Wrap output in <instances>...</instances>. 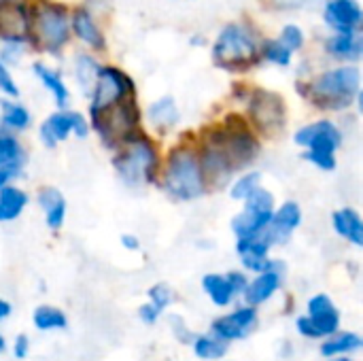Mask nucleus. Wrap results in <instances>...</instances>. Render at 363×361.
I'll return each instance as SVG.
<instances>
[{
    "mask_svg": "<svg viewBox=\"0 0 363 361\" xmlns=\"http://www.w3.org/2000/svg\"><path fill=\"white\" fill-rule=\"evenodd\" d=\"M72 30L87 45H91L96 49H104V34L100 32V28L96 26V21L91 19V15L85 9H77L74 11V15H72Z\"/></svg>",
    "mask_w": 363,
    "mask_h": 361,
    "instance_id": "obj_29",
    "label": "nucleus"
},
{
    "mask_svg": "<svg viewBox=\"0 0 363 361\" xmlns=\"http://www.w3.org/2000/svg\"><path fill=\"white\" fill-rule=\"evenodd\" d=\"M262 55L272 64H281V66H289L291 62V51L281 40H266L262 45Z\"/></svg>",
    "mask_w": 363,
    "mask_h": 361,
    "instance_id": "obj_34",
    "label": "nucleus"
},
{
    "mask_svg": "<svg viewBox=\"0 0 363 361\" xmlns=\"http://www.w3.org/2000/svg\"><path fill=\"white\" fill-rule=\"evenodd\" d=\"M340 323H342L340 311L325 313V315H315V317L300 315L296 319V330H298L300 336H304L308 340H325L332 334L340 332Z\"/></svg>",
    "mask_w": 363,
    "mask_h": 361,
    "instance_id": "obj_16",
    "label": "nucleus"
},
{
    "mask_svg": "<svg viewBox=\"0 0 363 361\" xmlns=\"http://www.w3.org/2000/svg\"><path fill=\"white\" fill-rule=\"evenodd\" d=\"M30 202V196L26 189L17 185H6L0 189V223H11L19 219Z\"/></svg>",
    "mask_w": 363,
    "mask_h": 361,
    "instance_id": "obj_22",
    "label": "nucleus"
},
{
    "mask_svg": "<svg viewBox=\"0 0 363 361\" xmlns=\"http://www.w3.org/2000/svg\"><path fill=\"white\" fill-rule=\"evenodd\" d=\"M98 70H100V66H98V62H96L91 55L81 53V55L77 57L74 77H77V81H79V85H81V89H83L85 94H91V87H94V83H96Z\"/></svg>",
    "mask_w": 363,
    "mask_h": 361,
    "instance_id": "obj_32",
    "label": "nucleus"
},
{
    "mask_svg": "<svg viewBox=\"0 0 363 361\" xmlns=\"http://www.w3.org/2000/svg\"><path fill=\"white\" fill-rule=\"evenodd\" d=\"M36 202H38V206H40V211L45 215V226L51 232H60L64 228L66 211H68L64 194L57 187H53V185H45V187L38 189Z\"/></svg>",
    "mask_w": 363,
    "mask_h": 361,
    "instance_id": "obj_15",
    "label": "nucleus"
},
{
    "mask_svg": "<svg viewBox=\"0 0 363 361\" xmlns=\"http://www.w3.org/2000/svg\"><path fill=\"white\" fill-rule=\"evenodd\" d=\"M208 187H225L245 172L262 153V140L240 115H228L223 123L206 128L196 147Z\"/></svg>",
    "mask_w": 363,
    "mask_h": 361,
    "instance_id": "obj_1",
    "label": "nucleus"
},
{
    "mask_svg": "<svg viewBox=\"0 0 363 361\" xmlns=\"http://www.w3.org/2000/svg\"><path fill=\"white\" fill-rule=\"evenodd\" d=\"M362 74L359 68L338 66L332 70H325L308 85V98L315 106L323 111H345L349 109L359 96H362Z\"/></svg>",
    "mask_w": 363,
    "mask_h": 361,
    "instance_id": "obj_4",
    "label": "nucleus"
},
{
    "mask_svg": "<svg viewBox=\"0 0 363 361\" xmlns=\"http://www.w3.org/2000/svg\"><path fill=\"white\" fill-rule=\"evenodd\" d=\"M32 70H34V74L38 77V81L45 85V89L53 96L57 109L64 111V109L68 106V102H70V91H68L66 83L62 81V74H60L57 70H53V68L40 64V62H36V64L32 66Z\"/></svg>",
    "mask_w": 363,
    "mask_h": 361,
    "instance_id": "obj_23",
    "label": "nucleus"
},
{
    "mask_svg": "<svg viewBox=\"0 0 363 361\" xmlns=\"http://www.w3.org/2000/svg\"><path fill=\"white\" fill-rule=\"evenodd\" d=\"M191 351H194V355L200 361H221L228 355L230 345L225 340L217 338L215 334L204 332V334H196L194 336Z\"/></svg>",
    "mask_w": 363,
    "mask_h": 361,
    "instance_id": "obj_27",
    "label": "nucleus"
},
{
    "mask_svg": "<svg viewBox=\"0 0 363 361\" xmlns=\"http://www.w3.org/2000/svg\"><path fill=\"white\" fill-rule=\"evenodd\" d=\"M26 160H28V155H26V149L19 143V138L13 132L0 128V168L2 166H26Z\"/></svg>",
    "mask_w": 363,
    "mask_h": 361,
    "instance_id": "obj_30",
    "label": "nucleus"
},
{
    "mask_svg": "<svg viewBox=\"0 0 363 361\" xmlns=\"http://www.w3.org/2000/svg\"><path fill=\"white\" fill-rule=\"evenodd\" d=\"M325 21L338 32L359 30L362 6L357 0H328L325 2Z\"/></svg>",
    "mask_w": 363,
    "mask_h": 361,
    "instance_id": "obj_17",
    "label": "nucleus"
},
{
    "mask_svg": "<svg viewBox=\"0 0 363 361\" xmlns=\"http://www.w3.org/2000/svg\"><path fill=\"white\" fill-rule=\"evenodd\" d=\"M121 247L125 251H138L140 249V238L136 234H121Z\"/></svg>",
    "mask_w": 363,
    "mask_h": 361,
    "instance_id": "obj_45",
    "label": "nucleus"
},
{
    "mask_svg": "<svg viewBox=\"0 0 363 361\" xmlns=\"http://www.w3.org/2000/svg\"><path fill=\"white\" fill-rule=\"evenodd\" d=\"M334 311H338V306H336V302L328 294H315L306 302V315L308 317L325 315V313H334Z\"/></svg>",
    "mask_w": 363,
    "mask_h": 361,
    "instance_id": "obj_36",
    "label": "nucleus"
},
{
    "mask_svg": "<svg viewBox=\"0 0 363 361\" xmlns=\"http://www.w3.org/2000/svg\"><path fill=\"white\" fill-rule=\"evenodd\" d=\"M332 226L334 232L345 238L347 243H351L353 247L362 249L363 247V219L359 211L351 209V206H342L338 211L332 213Z\"/></svg>",
    "mask_w": 363,
    "mask_h": 361,
    "instance_id": "obj_19",
    "label": "nucleus"
},
{
    "mask_svg": "<svg viewBox=\"0 0 363 361\" xmlns=\"http://www.w3.org/2000/svg\"><path fill=\"white\" fill-rule=\"evenodd\" d=\"M4 351H6V338L0 334V353H4Z\"/></svg>",
    "mask_w": 363,
    "mask_h": 361,
    "instance_id": "obj_47",
    "label": "nucleus"
},
{
    "mask_svg": "<svg viewBox=\"0 0 363 361\" xmlns=\"http://www.w3.org/2000/svg\"><path fill=\"white\" fill-rule=\"evenodd\" d=\"M302 206L296 200H285L283 204H279L272 213V219L264 232L266 240L270 243V247H283L291 240V236L298 232V228L302 226Z\"/></svg>",
    "mask_w": 363,
    "mask_h": 361,
    "instance_id": "obj_13",
    "label": "nucleus"
},
{
    "mask_svg": "<svg viewBox=\"0 0 363 361\" xmlns=\"http://www.w3.org/2000/svg\"><path fill=\"white\" fill-rule=\"evenodd\" d=\"M147 121L162 134L170 132L179 123V106L172 96H164L149 104L147 109Z\"/></svg>",
    "mask_w": 363,
    "mask_h": 361,
    "instance_id": "obj_21",
    "label": "nucleus"
},
{
    "mask_svg": "<svg viewBox=\"0 0 363 361\" xmlns=\"http://www.w3.org/2000/svg\"><path fill=\"white\" fill-rule=\"evenodd\" d=\"M277 209V198L264 185L242 202V209L232 217V232L236 238L262 236Z\"/></svg>",
    "mask_w": 363,
    "mask_h": 361,
    "instance_id": "obj_6",
    "label": "nucleus"
},
{
    "mask_svg": "<svg viewBox=\"0 0 363 361\" xmlns=\"http://www.w3.org/2000/svg\"><path fill=\"white\" fill-rule=\"evenodd\" d=\"M363 349V338L355 332H336L330 338L321 340L319 345V355L325 361L338 360V357H349L353 353H359Z\"/></svg>",
    "mask_w": 363,
    "mask_h": 361,
    "instance_id": "obj_20",
    "label": "nucleus"
},
{
    "mask_svg": "<svg viewBox=\"0 0 363 361\" xmlns=\"http://www.w3.org/2000/svg\"><path fill=\"white\" fill-rule=\"evenodd\" d=\"M342 130L332 119H317L313 123L302 126L294 134V143L304 151H321L336 153L342 147Z\"/></svg>",
    "mask_w": 363,
    "mask_h": 361,
    "instance_id": "obj_11",
    "label": "nucleus"
},
{
    "mask_svg": "<svg viewBox=\"0 0 363 361\" xmlns=\"http://www.w3.org/2000/svg\"><path fill=\"white\" fill-rule=\"evenodd\" d=\"M223 277H225V281L230 283V287H232V291L236 294V298H238V296L242 298V294H245V289H247V285H249V274H247L245 270H230V272H223Z\"/></svg>",
    "mask_w": 363,
    "mask_h": 361,
    "instance_id": "obj_39",
    "label": "nucleus"
},
{
    "mask_svg": "<svg viewBox=\"0 0 363 361\" xmlns=\"http://www.w3.org/2000/svg\"><path fill=\"white\" fill-rule=\"evenodd\" d=\"M136 315H138V319H140V321H143L145 326H149V328H151V326H155V323L160 321V317H162V315H160V313H157V311H155V309H153L151 304H149V302L140 304V306H138V313H136Z\"/></svg>",
    "mask_w": 363,
    "mask_h": 361,
    "instance_id": "obj_44",
    "label": "nucleus"
},
{
    "mask_svg": "<svg viewBox=\"0 0 363 361\" xmlns=\"http://www.w3.org/2000/svg\"><path fill=\"white\" fill-rule=\"evenodd\" d=\"M281 43L294 53V51H298L302 45H304V32L298 28V26H294V23H289V26H285L283 28V34H281Z\"/></svg>",
    "mask_w": 363,
    "mask_h": 361,
    "instance_id": "obj_37",
    "label": "nucleus"
},
{
    "mask_svg": "<svg viewBox=\"0 0 363 361\" xmlns=\"http://www.w3.org/2000/svg\"><path fill=\"white\" fill-rule=\"evenodd\" d=\"M72 134V111L51 113L38 128V138L47 149H55L60 143H66Z\"/></svg>",
    "mask_w": 363,
    "mask_h": 361,
    "instance_id": "obj_18",
    "label": "nucleus"
},
{
    "mask_svg": "<svg viewBox=\"0 0 363 361\" xmlns=\"http://www.w3.org/2000/svg\"><path fill=\"white\" fill-rule=\"evenodd\" d=\"M221 361H232V360H221Z\"/></svg>",
    "mask_w": 363,
    "mask_h": 361,
    "instance_id": "obj_49",
    "label": "nucleus"
},
{
    "mask_svg": "<svg viewBox=\"0 0 363 361\" xmlns=\"http://www.w3.org/2000/svg\"><path fill=\"white\" fill-rule=\"evenodd\" d=\"M249 119L255 128L253 132L259 136L281 134L287 123L285 100L268 89H255L249 98Z\"/></svg>",
    "mask_w": 363,
    "mask_h": 361,
    "instance_id": "obj_8",
    "label": "nucleus"
},
{
    "mask_svg": "<svg viewBox=\"0 0 363 361\" xmlns=\"http://www.w3.org/2000/svg\"><path fill=\"white\" fill-rule=\"evenodd\" d=\"M147 298H149V304H151L160 315H164V313L168 311V306L174 302V291H172V287H170L168 283H155V285L149 287Z\"/></svg>",
    "mask_w": 363,
    "mask_h": 361,
    "instance_id": "obj_33",
    "label": "nucleus"
},
{
    "mask_svg": "<svg viewBox=\"0 0 363 361\" xmlns=\"http://www.w3.org/2000/svg\"><path fill=\"white\" fill-rule=\"evenodd\" d=\"M170 330H172L174 338H177L181 345H191V340H194V336H196L179 315H172V317H170Z\"/></svg>",
    "mask_w": 363,
    "mask_h": 361,
    "instance_id": "obj_38",
    "label": "nucleus"
},
{
    "mask_svg": "<svg viewBox=\"0 0 363 361\" xmlns=\"http://www.w3.org/2000/svg\"><path fill=\"white\" fill-rule=\"evenodd\" d=\"M285 274H287V264L283 260H272L270 270L259 272L253 279H249V285H247V289L242 294L245 304L253 306V309H259L266 302H270L277 296V291L283 287Z\"/></svg>",
    "mask_w": 363,
    "mask_h": 361,
    "instance_id": "obj_12",
    "label": "nucleus"
},
{
    "mask_svg": "<svg viewBox=\"0 0 363 361\" xmlns=\"http://www.w3.org/2000/svg\"><path fill=\"white\" fill-rule=\"evenodd\" d=\"M23 174V166H2L0 168V189L6 185H15V181Z\"/></svg>",
    "mask_w": 363,
    "mask_h": 361,
    "instance_id": "obj_43",
    "label": "nucleus"
},
{
    "mask_svg": "<svg viewBox=\"0 0 363 361\" xmlns=\"http://www.w3.org/2000/svg\"><path fill=\"white\" fill-rule=\"evenodd\" d=\"M113 168L125 187L140 189L160 181L162 155L155 140L145 132H136L113 155Z\"/></svg>",
    "mask_w": 363,
    "mask_h": 361,
    "instance_id": "obj_3",
    "label": "nucleus"
},
{
    "mask_svg": "<svg viewBox=\"0 0 363 361\" xmlns=\"http://www.w3.org/2000/svg\"><path fill=\"white\" fill-rule=\"evenodd\" d=\"M11 315H13V304H11L9 300L0 298V323H2V321H6Z\"/></svg>",
    "mask_w": 363,
    "mask_h": 361,
    "instance_id": "obj_46",
    "label": "nucleus"
},
{
    "mask_svg": "<svg viewBox=\"0 0 363 361\" xmlns=\"http://www.w3.org/2000/svg\"><path fill=\"white\" fill-rule=\"evenodd\" d=\"M363 49V40L359 36V30L353 32H338L336 36H332L328 40V51L340 60H359Z\"/></svg>",
    "mask_w": 363,
    "mask_h": 361,
    "instance_id": "obj_28",
    "label": "nucleus"
},
{
    "mask_svg": "<svg viewBox=\"0 0 363 361\" xmlns=\"http://www.w3.org/2000/svg\"><path fill=\"white\" fill-rule=\"evenodd\" d=\"M0 91L6 98H17L19 96V87H17L15 79L11 77V72H9L4 62H0Z\"/></svg>",
    "mask_w": 363,
    "mask_h": 361,
    "instance_id": "obj_40",
    "label": "nucleus"
},
{
    "mask_svg": "<svg viewBox=\"0 0 363 361\" xmlns=\"http://www.w3.org/2000/svg\"><path fill=\"white\" fill-rule=\"evenodd\" d=\"M89 96H91L89 115H98V113H104V111L117 106L119 102H123L128 98H134L136 87H134V81L123 70H119L115 66H100Z\"/></svg>",
    "mask_w": 363,
    "mask_h": 361,
    "instance_id": "obj_7",
    "label": "nucleus"
},
{
    "mask_svg": "<svg viewBox=\"0 0 363 361\" xmlns=\"http://www.w3.org/2000/svg\"><path fill=\"white\" fill-rule=\"evenodd\" d=\"M257 326H259V311L253 306L240 304L234 311L217 317L211 323V334L232 345V343L247 340L257 330Z\"/></svg>",
    "mask_w": 363,
    "mask_h": 361,
    "instance_id": "obj_10",
    "label": "nucleus"
},
{
    "mask_svg": "<svg viewBox=\"0 0 363 361\" xmlns=\"http://www.w3.org/2000/svg\"><path fill=\"white\" fill-rule=\"evenodd\" d=\"M334 361H353V360H349V357H338V360H334Z\"/></svg>",
    "mask_w": 363,
    "mask_h": 361,
    "instance_id": "obj_48",
    "label": "nucleus"
},
{
    "mask_svg": "<svg viewBox=\"0 0 363 361\" xmlns=\"http://www.w3.org/2000/svg\"><path fill=\"white\" fill-rule=\"evenodd\" d=\"M270 243L266 240V236H253V238H236V255L240 260L242 270L249 274H259L272 268V260L270 257Z\"/></svg>",
    "mask_w": 363,
    "mask_h": 361,
    "instance_id": "obj_14",
    "label": "nucleus"
},
{
    "mask_svg": "<svg viewBox=\"0 0 363 361\" xmlns=\"http://www.w3.org/2000/svg\"><path fill=\"white\" fill-rule=\"evenodd\" d=\"M302 160H306L308 164H313L315 168L323 170V172H334L338 168V160L336 153H321V151H304Z\"/></svg>",
    "mask_w": 363,
    "mask_h": 361,
    "instance_id": "obj_35",
    "label": "nucleus"
},
{
    "mask_svg": "<svg viewBox=\"0 0 363 361\" xmlns=\"http://www.w3.org/2000/svg\"><path fill=\"white\" fill-rule=\"evenodd\" d=\"M91 128H89V121L83 113L79 111H72V134L79 138V140H85L89 136Z\"/></svg>",
    "mask_w": 363,
    "mask_h": 361,
    "instance_id": "obj_42",
    "label": "nucleus"
},
{
    "mask_svg": "<svg viewBox=\"0 0 363 361\" xmlns=\"http://www.w3.org/2000/svg\"><path fill=\"white\" fill-rule=\"evenodd\" d=\"M213 57L217 66L240 72L262 60V43L251 28L242 23H228L213 45Z\"/></svg>",
    "mask_w": 363,
    "mask_h": 361,
    "instance_id": "obj_5",
    "label": "nucleus"
},
{
    "mask_svg": "<svg viewBox=\"0 0 363 361\" xmlns=\"http://www.w3.org/2000/svg\"><path fill=\"white\" fill-rule=\"evenodd\" d=\"M30 123H32V115L21 102L9 98L0 100V128L9 132H23L30 128Z\"/></svg>",
    "mask_w": 363,
    "mask_h": 361,
    "instance_id": "obj_24",
    "label": "nucleus"
},
{
    "mask_svg": "<svg viewBox=\"0 0 363 361\" xmlns=\"http://www.w3.org/2000/svg\"><path fill=\"white\" fill-rule=\"evenodd\" d=\"M32 326L38 332H64L68 330V317L53 304H38L32 313Z\"/></svg>",
    "mask_w": 363,
    "mask_h": 361,
    "instance_id": "obj_26",
    "label": "nucleus"
},
{
    "mask_svg": "<svg viewBox=\"0 0 363 361\" xmlns=\"http://www.w3.org/2000/svg\"><path fill=\"white\" fill-rule=\"evenodd\" d=\"M34 32L38 47L47 51H57L66 45L70 34L68 13L62 4L43 2L34 13Z\"/></svg>",
    "mask_w": 363,
    "mask_h": 361,
    "instance_id": "obj_9",
    "label": "nucleus"
},
{
    "mask_svg": "<svg viewBox=\"0 0 363 361\" xmlns=\"http://www.w3.org/2000/svg\"><path fill=\"white\" fill-rule=\"evenodd\" d=\"M202 289L206 294V298L219 306V309H228L234 304L236 300V294L232 291L230 283L225 281V277L221 272H208L202 277Z\"/></svg>",
    "mask_w": 363,
    "mask_h": 361,
    "instance_id": "obj_25",
    "label": "nucleus"
},
{
    "mask_svg": "<svg viewBox=\"0 0 363 361\" xmlns=\"http://www.w3.org/2000/svg\"><path fill=\"white\" fill-rule=\"evenodd\" d=\"M264 185V174L259 170H245L240 172L230 185V198L236 202H245Z\"/></svg>",
    "mask_w": 363,
    "mask_h": 361,
    "instance_id": "obj_31",
    "label": "nucleus"
},
{
    "mask_svg": "<svg viewBox=\"0 0 363 361\" xmlns=\"http://www.w3.org/2000/svg\"><path fill=\"white\" fill-rule=\"evenodd\" d=\"M160 183L166 196L174 202H196L208 191L196 145L179 143L168 151L162 162Z\"/></svg>",
    "mask_w": 363,
    "mask_h": 361,
    "instance_id": "obj_2",
    "label": "nucleus"
},
{
    "mask_svg": "<svg viewBox=\"0 0 363 361\" xmlns=\"http://www.w3.org/2000/svg\"><path fill=\"white\" fill-rule=\"evenodd\" d=\"M11 353L17 361L28 360V355H30V336L28 334H17L13 345H11Z\"/></svg>",
    "mask_w": 363,
    "mask_h": 361,
    "instance_id": "obj_41",
    "label": "nucleus"
}]
</instances>
